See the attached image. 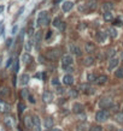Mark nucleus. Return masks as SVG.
<instances>
[{
  "label": "nucleus",
  "instance_id": "1",
  "mask_svg": "<svg viewBox=\"0 0 123 131\" xmlns=\"http://www.w3.org/2000/svg\"><path fill=\"white\" fill-rule=\"evenodd\" d=\"M50 23V16L47 12L42 11L40 12L39 17H37V25H42V27H47V24Z\"/></svg>",
  "mask_w": 123,
  "mask_h": 131
},
{
  "label": "nucleus",
  "instance_id": "2",
  "mask_svg": "<svg viewBox=\"0 0 123 131\" xmlns=\"http://www.w3.org/2000/svg\"><path fill=\"white\" fill-rule=\"evenodd\" d=\"M109 117H110V114L106 109H104V111H99V112H97V114H95L97 122H99V123L106 122V120L109 119Z\"/></svg>",
  "mask_w": 123,
  "mask_h": 131
},
{
  "label": "nucleus",
  "instance_id": "3",
  "mask_svg": "<svg viewBox=\"0 0 123 131\" xmlns=\"http://www.w3.org/2000/svg\"><path fill=\"white\" fill-rule=\"evenodd\" d=\"M60 55H62V51H60L59 48H54V50L48 51L47 54H46V57L48 59H51V60H57Z\"/></svg>",
  "mask_w": 123,
  "mask_h": 131
},
{
  "label": "nucleus",
  "instance_id": "4",
  "mask_svg": "<svg viewBox=\"0 0 123 131\" xmlns=\"http://www.w3.org/2000/svg\"><path fill=\"white\" fill-rule=\"evenodd\" d=\"M99 106H100L101 108H110V107H112L114 105H112V99L111 97H103V99L99 101Z\"/></svg>",
  "mask_w": 123,
  "mask_h": 131
},
{
  "label": "nucleus",
  "instance_id": "5",
  "mask_svg": "<svg viewBox=\"0 0 123 131\" xmlns=\"http://www.w3.org/2000/svg\"><path fill=\"white\" fill-rule=\"evenodd\" d=\"M74 61V59L71 55H69V54H65L62 57V66H63L64 69L66 68V66H70L71 64H73Z\"/></svg>",
  "mask_w": 123,
  "mask_h": 131
},
{
  "label": "nucleus",
  "instance_id": "6",
  "mask_svg": "<svg viewBox=\"0 0 123 131\" xmlns=\"http://www.w3.org/2000/svg\"><path fill=\"white\" fill-rule=\"evenodd\" d=\"M107 35H109V32H105V31H98L97 34V40L98 42H100V43H104L106 39H107Z\"/></svg>",
  "mask_w": 123,
  "mask_h": 131
},
{
  "label": "nucleus",
  "instance_id": "7",
  "mask_svg": "<svg viewBox=\"0 0 123 131\" xmlns=\"http://www.w3.org/2000/svg\"><path fill=\"white\" fill-rule=\"evenodd\" d=\"M33 129H34V131H41L40 118L37 117V116H34V117H33Z\"/></svg>",
  "mask_w": 123,
  "mask_h": 131
},
{
  "label": "nucleus",
  "instance_id": "8",
  "mask_svg": "<svg viewBox=\"0 0 123 131\" xmlns=\"http://www.w3.org/2000/svg\"><path fill=\"white\" fill-rule=\"evenodd\" d=\"M70 52H71L74 55H76V57H80V55L82 54L80 47H78V46H76L75 43H71V45H70Z\"/></svg>",
  "mask_w": 123,
  "mask_h": 131
},
{
  "label": "nucleus",
  "instance_id": "9",
  "mask_svg": "<svg viewBox=\"0 0 123 131\" xmlns=\"http://www.w3.org/2000/svg\"><path fill=\"white\" fill-rule=\"evenodd\" d=\"M83 109H85L83 105L78 104V102H76V104L73 105V112L76 113V114H80V113H82V112H83Z\"/></svg>",
  "mask_w": 123,
  "mask_h": 131
},
{
  "label": "nucleus",
  "instance_id": "10",
  "mask_svg": "<svg viewBox=\"0 0 123 131\" xmlns=\"http://www.w3.org/2000/svg\"><path fill=\"white\" fill-rule=\"evenodd\" d=\"M4 123H5V125H6V126L13 127V125H15V119H13V117H11V116H7V117H5V118H4Z\"/></svg>",
  "mask_w": 123,
  "mask_h": 131
},
{
  "label": "nucleus",
  "instance_id": "11",
  "mask_svg": "<svg viewBox=\"0 0 123 131\" xmlns=\"http://www.w3.org/2000/svg\"><path fill=\"white\" fill-rule=\"evenodd\" d=\"M29 79H30V77L28 73H23L22 76L19 77V83L22 84V86H27L28 83H29Z\"/></svg>",
  "mask_w": 123,
  "mask_h": 131
},
{
  "label": "nucleus",
  "instance_id": "12",
  "mask_svg": "<svg viewBox=\"0 0 123 131\" xmlns=\"http://www.w3.org/2000/svg\"><path fill=\"white\" fill-rule=\"evenodd\" d=\"M73 7H74L73 1H64L63 5H62V9H63L64 12H68V11H70Z\"/></svg>",
  "mask_w": 123,
  "mask_h": 131
},
{
  "label": "nucleus",
  "instance_id": "13",
  "mask_svg": "<svg viewBox=\"0 0 123 131\" xmlns=\"http://www.w3.org/2000/svg\"><path fill=\"white\" fill-rule=\"evenodd\" d=\"M63 83L65 86H71L74 83V77L71 75H65L63 78Z\"/></svg>",
  "mask_w": 123,
  "mask_h": 131
},
{
  "label": "nucleus",
  "instance_id": "14",
  "mask_svg": "<svg viewBox=\"0 0 123 131\" xmlns=\"http://www.w3.org/2000/svg\"><path fill=\"white\" fill-rule=\"evenodd\" d=\"M118 59L117 58H114V57H112V58H110V61H109V70H114L115 68H116V66H117V65H118Z\"/></svg>",
  "mask_w": 123,
  "mask_h": 131
},
{
  "label": "nucleus",
  "instance_id": "15",
  "mask_svg": "<svg viewBox=\"0 0 123 131\" xmlns=\"http://www.w3.org/2000/svg\"><path fill=\"white\" fill-rule=\"evenodd\" d=\"M107 82V76H105V75H101V76H98L97 77V81L95 83L97 84H99V86H103Z\"/></svg>",
  "mask_w": 123,
  "mask_h": 131
},
{
  "label": "nucleus",
  "instance_id": "16",
  "mask_svg": "<svg viewBox=\"0 0 123 131\" xmlns=\"http://www.w3.org/2000/svg\"><path fill=\"white\" fill-rule=\"evenodd\" d=\"M42 100H44L45 102H51V101H52V93L46 90L45 93L42 94Z\"/></svg>",
  "mask_w": 123,
  "mask_h": 131
},
{
  "label": "nucleus",
  "instance_id": "17",
  "mask_svg": "<svg viewBox=\"0 0 123 131\" xmlns=\"http://www.w3.org/2000/svg\"><path fill=\"white\" fill-rule=\"evenodd\" d=\"M87 7H88L89 11H94V10H97V7H98V4H97L95 0H89V1L87 3Z\"/></svg>",
  "mask_w": 123,
  "mask_h": 131
},
{
  "label": "nucleus",
  "instance_id": "18",
  "mask_svg": "<svg viewBox=\"0 0 123 131\" xmlns=\"http://www.w3.org/2000/svg\"><path fill=\"white\" fill-rule=\"evenodd\" d=\"M85 50H86L87 53H93L95 51V46L93 45L92 42H87L86 46H85Z\"/></svg>",
  "mask_w": 123,
  "mask_h": 131
},
{
  "label": "nucleus",
  "instance_id": "19",
  "mask_svg": "<svg viewBox=\"0 0 123 131\" xmlns=\"http://www.w3.org/2000/svg\"><path fill=\"white\" fill-rule=\"evenodd\" d=\"M34 40H35V43H36V47H39L41 40H42V31H36L35 36H34Z\"/></svg>",
  "mask_w": 123,
  "mask_h": 131
},
{
  "label": "nucleus",
  "instance_id": "20",
  "mask_svg": "<svg viewBox=\"0 0 123 131\" xmlns=\"http://www.w3.org/2000/svg\"><path fill=\"white\" fill-rule=\"evenodd\" d=\"M93 63H94V58H93L92 55H89V57L85 58V60H83L85 66H91V65H93Z\"/></svg>",
  "mask_w": 123,
  "mask_h": 131
},
{
  "label": "nucleus",
  "instance_id": "21",
  "mask_svg": "<svg viewBox=\"0 0 123 131\" xmlns=\"http://www.w3.org/2000/svg\"><path fill=\"white\" fill-rule=\"evenodd\" d=\"M109 35L111 39H116V37L118 36V32H117V30H116V28L114 27H111L109 29Z\"/></svg>",
  "mask_w": 123,
  "mask_h": 131
},
{
  "label": "nucleus",
  "instance_id": "22",
  "mask_svg": "<svg viewBox=\"0 0 123 131\" xmlns=\"http://www.w3.org/2000/svg\"><path fill=\"white\" fill-rule=\"evenodd\" d=\"M115 54H116V50H115L114 47H110L109 50L106 51V53H105V55L107 58H112V57H115Z\"/></svg>",
  "mask_w": 123,
  "mask_h": 131
},
{
  "label": "nucleus",
  "instance_id": "23",
  "mask_svg": "<svg viewBox=\"0 0 123 131\" xmlns=\"http://www.w3.org/2000/svg\"><path fill=\"white\" fill-rule=\"evenodd\" d=\"M24 123H25V125H27L28 129H33V118L32 117H25L24 118Z\"/></svg>",
  "mask_w": 123,
  "mask_h": 131
},
{
  "label": "nucleus",
  "instance_id": "24",
  "mask_svg": "<svg viewBox=\"0 0 123 131\" xmlns=\"http://www.w3.org/2000/svg\"><path fill=\"white\" fill-rule=\"evenodd\" d=\"M104 19L106 21V22H111V21L114 19V16H112V13H111L110 11H105V13H104Z\"/></svg>",
  "mask_w": 123,
  "mask_h": 131
},
{
  "label": "nucleus",
  "instance_id": "25",
  "mask_svg": "<svg viewBox=\"0 0 123 131\" xmlns=\"http://www.w3.org/2000/svg\"><path fill=\"white\" fill-rule=\"evenodd\" d=\"M0 111H1V112H9L10 106L6 105L5 102H3V101H0Z\"/></svg>",
  "mask_w": 123,
  "mask_h": 131
},
{
  "label": "nucleus",
  "instance_id": "26",
  "mask_svg": "<svg viewBox=\"0 0 123 131\" xmlns=\"http://www.w3.org/2000/svg\"><path fill=\"white\" fill-rule=\"evenodd\" d=\"M45 126L46 129H51V127L53 126V119L52 118H46V120H45Z\"/></svg>",
  "mask_w": 123,
  "mask_h": 131
},
{
  "label": "nucleus",
  "instance_id": "27",
  "mask_svg": "<svg viewBox=\"0 0 123 131\" xmlns=\"http://www.w3.org/2000/svg\"><path fill=\"white\" fill-rule=\"evenodd\" d=\"M80 89H81L83 93H89V90H92L91 86H89V84H85V83L80 86Z\"/></svg>",
  "mask_w": 123,
  "mask_h": 131
},
{
  "label": "nucleus",
  "instance_id": "28",
  "mask_svg": "<svg viewBox=\"0 0 123 131\" xmlns=\"http://www.w3.org/2000/svg\"><path fill=\"white\" fill-rule=\"evenodd\" d=\"M114 9V4H112V3H105L104 5H103V10H104V11H111V10Z\"/></svg>",
  "mask_w": 123,
  "mask_h": 131
},
{
  "label": "nucleus",
  "instance_id": "29",
  "mask_svg": "<svg viewBox=\"0 0 123 131\" xmlns=\"http://www.w3.org/2000/svg\"><path fill=\"white\" fill-rule=\"evenodd\" d=\"M53 27H56V28H60V25L63 24V22H62V19L59 18V17H56L54 19H53Z\"/></svg>",
  "mask_w": 123,
  "mask_h": 131
},
{
  "label": "nucleus",
  "instance_id": "30",
  "mask_svg": "<svg viewBox=\"0 0 123 131\" xmlns=\"http://www.w3.org/2000/svg\"><path fill=\"white\" fill-rule=\"evenodd\" d=\"M115 120L118 123H123V112L116 113V114H115Z\"/></svg>",
  "mask_w": 123,
  "mask_h": 131
},
{
  "label": "nucleus",
  "instance_id": "31",
  "mask_svg": "<svg viewBox=\"0 0 123 131\" xmlns=\"http://www.w3.org/2000/svg\"><path fill=\"white\" fill-rule=\"evenodd\" d=\"M115 76L117 78H123V68H119L115 71Z\"/></svg>",
  "mask_w": 123,
  "mask_h": 131
},
{
  "label": "nucleus",
  "instance_id": "32",
  "mask_svg": "<svg viewBox=\"0 0 123 131\" xmlns=\"http://www.w3.org/2000/svg\"><path fill=\"white\" fill-rule=\"evenodd\" d=\"M78 11L80 12H88L89 10L87 7V4H80L78 5Z\"/></svg>",
  "mask_w": 123,
  "mask_h": 131
},
{
  "label": "nucleus",
  "instance_id": "33",
  "mask_svg": "<svg viewBox=\"0 0 123 131\" xmlns=\"http://www.w3.org/2000/svg\"><path fill=\"white\" fill-rule=\"evenodd\" d=\"M22 60L24 61V63H29L30 60H32V58H30V55L28 54V53H25V54H23L22 57Z\"/></svg>",
  "mask_w": 123,
  "mask_h": 131
},
{
  "label": "nucleus",
  "instance_id": "34",
  "mask_svg": "<svg viewBox=\"0 0 123 131\" xmlns=\"http://www.w3.org/2000/svg\"><path fill=\"white\" fill-rule=\"evenodd\" d=\"M17 108H18V113H19V114H22L23 111L25 109V106H24V104H22V102H19L18 106H17Z\"/></svg>",
  "mask_w": 123,
  "mask_h": 131
},
{
  "label": "nucleus",
  "instance_id": "35",
  "mask_svg": "<svg viewBox=\"0 0 123 131\" xmlns=\"http://www.w3.org/2000/svg\"><path fill=\"white\" fill-rule=\"evenodd\" d=\"M97 77H98V76H95L94 73H89V75H88V81H89V82H95L97 81Z\"/></svg>",
  "mask_w": 123,
  "mask_h": 131
},
{
  "label": "nucleus",
  "instance_id": "36",
  "mask_svg": "<svg viewBox=\"0 0 123 131\" xmlns=\"http://www.w3.org/2000/svg\"><path fill=\"white\" fill-rule=\"evenodd\" d=\"M19 70V63L18 60H15L13 61V72H17Z\"/></svg>",
  "mask_w": 123,
  "mask_h": 131
},
{
  "label": "nucleus",
  "instance_id": "37",
  "mask_svg": "<svg viewBox=\"0 0 123 131\" xmlns=\"http://www.w3.org/2000/svg\"><path fill=\"white\" fill-rule=\"evenodd\" d=\"M21 95H22L23 99H27V97H29V91H28L27 89H23L22 93H21Z\"/></svg>",
  "mask_w": 123,
  "mask_h": 131
},
{
  "label": "nucleus",
  "instance_id": "38",
  "mask_svg": "<svg viewBox=\"0 0 123 131\" xmlns=\"http://www.w3.org/2000/svg\"><path fill=\"white\" fill-rule=\"evenodd\" d=\"M69 94L71 97H77V90L76 89H71V90H69Z\"/></svg>",
  "mask_w": 123,
  "mask_h": 131
},
{
  "label": "nucleus",
  "instance_id": "39",
  "mask_svg": "<svg viewBox=\"0 0 123 131\" xmlns=\"http://www.w3.org/2000/svg\"><path fill=\"white\" fill-rule=\"evenodd\" d=\"M89 131H103V127L100 125H95V126H92Z\"/></svg>",
  "mask_w": 123,
  "mask_h": 131
},
{
  "label": "nucleus",
  "instance_id": "40",
  "mask_svg": "<svg viewBox=\"0 0 123 131\" xmlns=\"http://www.w3.org/2000/svg\"><path fill=\"white\" fill-rule=\"evenodd\" d=\"M30 50H32V42H30V41H27V42H25V51H27V52H30Z\"/></svg>",
  "mask_w": 123,
  "mask_h": 131
},
{
  "label": "nucleus",
  "instance_id": "41",
  "mask_svg": "<svg viewBox=\"0 0 123 131\" xmlns=\"http://www.w3.org/2000/svg\"><path fill=\"white\" fill-rule=\"evenodd\" d=\"M7 95H9V90H7L6 88L0 90V96H7Z\"/></svg>",
  "mask_w": 123,
  "mask_h": 131
},
{
  "label": "nucleus",
  "instance_id": "42",
  "mask_svg": "<svg viewBox=\"0 0 123 131\" xmlns=\"http://www.w3.org/2000/svg\"><path fill=\"white\" fill-rule=\"evenodd\" d=\"M52 84H53V86H59V81H58L57 77H54V78L52 79Z\"/></svg>",
  "mask_w": 123,
  "mask_h": 131
},
{
  "label": "nucleus",
  "instance_id": "43",
  "mask_svg": "<svg viewBox=\"0 0 123 131\" xmlns=\"http://www.w3.org/2000/svg\"><path fill=\"white\" fill-rule=\"evenodd\" d=\"M78 116H80V120H86L87 116H86V114H83V112H82V113H80Z\"/></svg>",
  "mask_w": 123,
  "mask_h": 131
},
{
  "label": "nucleus",
  "instance_id": "44",
  "mask_svg": "<svg viewBox=\"0 0 123 131\" xmlns=\"http://www.w3.org/2000/svg\"><path fill=\"white\" fill-rule=\"evenodd\" d=\"M65 70H66L69 73H71L74 71V69H73V66H71V65H70V66H66V68H65Z\"/></svg>",
  "mask_w": 123,
  "mask_h": 131
},
{
  "label": "nucleus",
  "instance_id": "45",
  "mask_svg": "<svg viewBox=\"0 0 123 131\" xmlns=\"http://www.w3.org/2000/svg\"><path fill=\"white\" fill-rule=\"evenodd\" d=\"M11 45H12V39H7V41H6V46L10 47Z\"/></svg>",
  "mask_w": 123,
  "mask_h": 131
},
{
  "label": "nucleus",
  "instance_id": "46",
  "mask_svg": "<svg viewBox=\"0 0 123 131\" xmlns=\"http://www.w3.org/2000/svg\"><path fill=\"white\" fill-rule=\"evenodd\" d=\"M11 64H12V58H10L9 60H7V63H6V68H9Z\"/></svg>",
  "mask_w": 123,
  "mask_h": 131
},
{
  "label": "nucleus",
  "instance_id": "47",
  "mask_svg": "<svg viewBox=\"0 0 123 131\" xmlns=\"http://www.w3.org/2000/svg\"><path fill=\"white\" fill-rule=\"evenodd\" d=\"M51 35H52V31H51V30H50V31H47V34H46V39H50V37H51Z\"/></svg>",
  "mask_w": 123,
  "mask_h": 131
},
{
  "label": "nucleus",
  "instance_id": "48",
  "mask_svg": "<svg viewBox=\"0 0 123 131\" xmlns=\"http://www.w3.org/2000/svg\"><path fill=\"white\" fill-rule=\"evenodd\" d=\"M29 101H30L32 104H35V100H34V97H33V96H30V95H29Z\"/></svg>",
  "mask_w": 123,
  "mask_h": 131
},
{
  "label": "nucleus",
  "instance_id": "49",
  "mask_svg": "<svg viewBox=\"0 0 123 131\" xmlns=\"http://www.w3.org/2000/svg\"><path fill=\"white\" fill-rule=\"evenodd\" d=\"M63 91H64L63 88H58V90H57V93H58V94H62Z\"/></svg>",
  "mask_w": 123,
  "mask_h": 131
},
{
  "label": "nucleus",
  "instance_id": "50",
  "mask_svg": "<svg viewBox=\"0 0 123 131\" xmlns=\"http://www.w3.org/2000/svg\"><path fill=\"white\" fill-rule=\"evenodd\" d=\"M28 34H29V35H32V34H33V28H32V27L29 28V30H28Z\"/></svg>",
  "mask_w": 123,
  "mask_h": 131
},
{
  "label": "nucleus",
  "instance_id": "51",
  "mask_svg": "<svg viewBox=\"0 0 123 131\" xmlns=\"http://www.w3.org/2000/svg\"><path fill=\"white\" fill-rule=\"evenodd\" d=\"M16 31H17V27H13V29H12V34H16Z\"/></svg>",
  "mask_w": 123,
  "mask_h": 131
},
{
  "label": "nucleus",
  "instance_id": "52",
  "mask_svg": "<svg viewBox=\"0 0 123 131\" xmlns=\"http://www.w3.org/2000/svg\"><path fill=\"white\" fill-rule=\"evenodd\" d=\"M3 11H4V6H0V13H1Z\"/></svg>",
  "mask_w": 123,
  "mask_h": 131
},
{
  "label": "nucleus",
  "instance_id": "53",
  "mask_svg": "<svg viewBox=\"0 0 123 131\" xmlns=\"http://www.w3.org/2000/svg\"><path fill=\"white\" fill-rule=\"evenodd\" d=\"M1 61H3V60H1V54H0V65H1Z\"/></svg>",
  "mask_w": 123,
  "mask_h": 131
},
{
  "label": "nucleus",
  "instance_id": "54",
  "mask_svg": "<svg viewBox=\"0 0 123 131\" xmlns=\"http://www.w3.org/2000/svg\"><path fill=\"white\" fill-rule=\"evenodd\" d=\"M52 131H60V130H58V129H53Z\"/></svg>",
  "mask_w": 123,
  "mask_h": 131
},
{
  "label": "nucleus",
  "instance_id": "55",
  "mask_svg": "<svg viewBox=\"0 0 123 131\" xmlns=\"http://www.w3.org/2000/svg\"><path fill=\"white\" fill-rule=\"evenodd\" d=\"M116 131H123V129H118V130H116Z\"/></svg>",
  "mask_w": 123,
  "mask_h": 131
},
{
  "label": "nucleus",
  "instance_id": "56",
  "mask_svg": "<svg viewBox=\"0 0 123 131\" xmlns=\"http://www.w3.org/2000/svg\"><path fill=\"white\" fill-rule=\"evenodd\" d=\"M57 1H60V0H57Z\"/></svg>",
  "mask_w": 123,
  "mask_h": 131
},
{
  "label": "nucleus",
  "instance_id": "57",
  "mask_svg": "<svg viewBox=\"0 0 123 131\" xmlns=\"http://www.w3.org/2000/svg\"><path fill=\"white\" fill-rule=\"evenodd\" d=\"M46 131H50V130H46Z\"/></svg>",
  "mask_w": 123,
  "mask_h": 131
},
{
  "label": "nucleus",
  "instance_id": "58",
  "mask_svg": "<svg viewBox=\"0 0 123 131\" xmlns=\"http://www.w3.org/2000/svg\"><path fill=\"white\" fill-rule=\"evenodd\" d=\"M122 58H123V54H122Z\"/></svg>",
  "mask_w": 123,
  "mask_h": 131
},
{
  "label": "nucleus",
  "instance_id": "59",
  "mask_svg": "<svg viewBox=\"0 0 123 131\" xmlns=\"http://www.w3.org/2000/svg\"><path fill=\"white\" fill-rule=\"evenodd\" d=\"M122 109H123V107H122Z\"/></svg>",
  "mask_w": 123,
  "mask_h": 131
}]
</instances>
